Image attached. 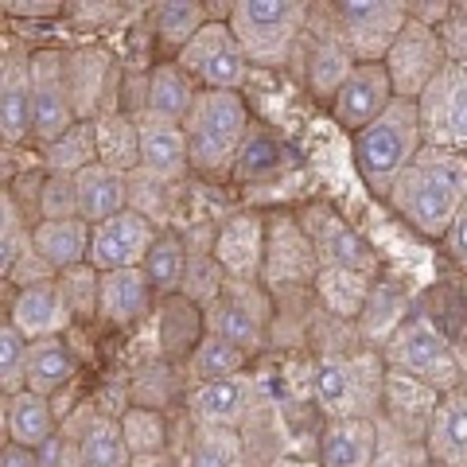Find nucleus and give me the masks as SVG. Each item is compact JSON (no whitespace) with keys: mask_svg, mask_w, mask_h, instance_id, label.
<instances>
[{"mask_svg":"<svg viewBox=\"0 0 467 467\" xmlns=\"http://www.w3.org/2000/svg\"><path fill=\"white\" fill-rule=\"evenodd\" d=\"M319 276V254L312 238L304 234L292 218H273L265 234V265H261V281L273 288L296 285V281H316Z\"/></svg>","mask_w":467,"mask_h":467,"instance_id":"2eb2a0df","label":"nucleus"},{"mask_svg":"<svg viewBox=\"0 0 467 467\" xmlns=\"http://www.w3.org/2000/svg\"><path fill=\"white\" fill-rule=\"evenodd\" d=\"M75 467H133V451H129L121 425L117 420H94L82 432L78 451H75Z\"/></svg>","mask_w":467,"mask_h":467,"instance_id":"473e14b6","label":"nucleus"},{"mask_svg":"<svg viewBox=\"0 0 467 467\" xmlns=\"http://www.w3.org/2000/svg\"><path fill=\"white\" fill-rule=\"evenodd\" d=\"M5 432L12 444L43 448L55 441V409L43 393L24 389L16 398H5Z\"/></svg>","mask_w":467,"mask_h":467,"instance_id":"c85d7f7f","label":"nucleus"},{"mask_svg":"<svg viewBox=\"0 0 467 467\" xmlns=\"http://www.w3.org/2000/svg\"><path fill=\"white\" fill-rule=\"evenodd\" d=\"M8 319L16 324V331L27 343L58 339V331L70 324V308H67L63 292H58V281H39V285L20 288L8 308Z\"/></svg>","mask_w":467,"mask_h":467,"instance_id":"a211bd4d","label":"nucleus"},{"mask_svg":"<svg viewBox=\"0 0 467 467\" xmlns=\"http://www.w3.org/2000/svg\"><path fill=\"white\" fill-rule=\"evenodd\" d=\"M0 467H43V456H39L36 448H24V444L5 441V451H0Z\"/></svg>","mask_w":467,"mask_h":467,"instance_id":"de8ad7c7","label":"nucleus"},{"mask_svg":"<svg viewBox=\"0 0 467 467\" xmlns=\"http://www.w3.org/2000/svg\"><path fill=\"white\" fill-rule=\"evenodd\" d=\"M121 436L133 456H149V451H168V420L160 409L149 405H133L121 413Z\"/></svg>","mask_w":467,"mask_h":467,"instance_id":"58836bf2","label":"nucleus"},{"mask_svg":"<svg viewBox=\"0 0 467 467\" xmlns=\"http://www.w3.org/2000/svg\"><path fill=\"white\" fill-rule=\"evenodd\" d=\"M195 78L180 63H160L144 78V109L137 121H160V125H183L195 106Z\"/></svg>","mask_w":467,"mask_h":467,"instance_id":"6ab92c4d","label":"nucleus"},{"mask_svg":"<svg viewBox=\"0 0 467 467\" xmlns=\"http://www.w3.org/2000/svg\"><path fill=\"white\" fill-rule=\"evenodd\" d=\"M152 24H156V36L168 43V47L183 51L202 27L211 24V12L207 5L199 0H164V5L152 8Z\"/></svg>","mask_w":467,"mask_h":467,"instance_id":"f704fd0d","label":"nucleus"},{"mask_svg":"<svg viewBox=\"0 0 467 467\" xmlns=\"http://www.w3.org/2000/svg\"><path fill=\"white\" fill-rule=\"evenodd\" d=\"M207 331L218 339L234 343L245 355H254L257 347H265V327H269V304L257 281H226L218 292V300L207 312Z\"/></svg>","mask_w":467,"mask_h":467,"instance_id":"9b49d317","label":"nucleus"},{"mask_svg":"<svg viewBox=\"0 0 467 467\" xmlns=\"http://www.w3.org/2000/svg\"><path fill=\"white\" fill-rule=\"evenodd\" d=\"M5 12H8V16H16V20H27V16H63V12H67V5H58V0H36V5H27V0H8V5H5Z\"/></svg>","mask_w":467,"mask_h":467,"instance_id":"a18cd8bd","label":"nucleus"},{"mask_svg":"<svg viewBox=\"0 0 467 467\" xmlns=\"http://www.w3.org/2000/svg\"><path fill=\"white\" fill-rule=\"evenodd\" d=\"M386 367L389 374L409 378V382L425 386L432 393L448 398L451 389L463 382V367L456 358V350L448 347V339L425 319H409L386 343Z\"/></svg>","mask_w":467,"mask_h":467,"instance_id":"39448f33","label":"nucleus"},{"mask_svg":"<svg viewBox=\"0 0 467 467\" xmlns=\"http://www.w3.org/2000/svg\"><path fill=\"white\" fill-rule=\"evenodd\" d=\"M160 230L152 218H144L140 211H121L94 226L90 238V265L98 273H117V269H140L149 250L156 245Z\"/></svg>","mask_w":467,"mask_h":467,"instance_id":"f8f14e48","label":"nucleus"},{"mask_svg":"<svg viewBox=\"0 0 467 467\" xmlns=\"http://www.w3.org/2000/svg\"><path fill=\"white\" fill-rule=\"evenodd\" d=\"M429 456L441 467H467V398L448 393L432 405L429 432H425Z\"/></svg>","mask_w":467,"mask_h":467,"instance_id":"a878e982","label":"nucleus"},{"mask_svg":"<svg viewBox=\"0 0 467 467\" xmlns=\"http://www.w3.org/2000/svg\"><path fill=\"white\" fill-rule=\"evenodd\" d=\"M242 463H245V448H242L238 429L195 425L183 467H242Z\"/></svg>","mask_w":467,"mask_h":467,"instance_id":"72a5a7b5","label":"nucleus"},{"mask_svg":"<svg viewBox=\"0 0 467 467\" xmlns=\"http://www.w3.org/2000/svg\"><path fill=\"white\" fill-rule=\"evenodd\" d=\"M316 401L324 405L331 420H350V417H370L386 393L382 367L362 355V358H324L312 374Z\"/></svg>","mask_w":467,"mask_h":467,"instance_id":"423d86ee","label":"nucleus"},{"mask_svg":"<svg viewBox=\"0 0 467 467\" xmlns=\"http://www.w3.org/2000/svg\"><path fill=\"white\" fill-rule=\"evenodd\" d=\"M350 70H355V58L350 51L343 47V39H331V43H319L312 51V67H308V82L319 98H331L343 90V82L350 78Z\"/></svg>","mask_w":467,"mask_h":467,"instance_id":"ea45409f","label":"nucleus"},{"mask_svg":"<svg viewBox=\"0 0 467 467\" xmlns=\"http://www.w3.org/2000/svg\"><path fill=\"white\" fill-rule=\"evenodd\" d=\"M417 106L425 144L467 152V63H448Z\"/></svg>","mask_w":467,"mask_h":467,"instance_id":"9d476101","label":"nucleus"},{"mask_svg":"<svg viewBox=\"0 0 467 467\" xmlns=\"http://www.w3.org/2000/svg\"><path fill=\"white\" fill-rule=\"evenodd\" d=\"M444 67H448V51H444L441 32L429 24H420V20H409L405 32L398 36V43H393L389 55H386L393 94L409 98V101H417L425 94Z\"/></svg>","mask_w":467,"mask_h":467,"instance_id":"1a4fd4ad","label":"nucleus"},{"mask_svg":"<svg viewBox=\"0 0 467 467\" xmlns=\"http://www.w3.org/2000/svg\"><path fill=\"white\" fill-rule=\"evenodd\" d=\"M58 292H63L70 319H90L98 316V300H101V273L94 265H78V269H67L55 276Z\"/></svg>","mask_w":467,"mask_h":467,"instance_id":"79ce46f5","label":"nucleus"},{"mask_svg":"<svg viewBox=\"0 0 467 467\" xmlns=\"http://www.w3.org/2000/svg\"><path fill=\"white\" fill-rule=\"evenodd\" d=\"M43 164L55 175H78L98 164V121H75L63 137L43 144Z\"/></svg>","mask_w":467,"mask_h":467,"instance_id":"7c9ffc66","label":"nucleus"},{"mask_svg":"<svg viewBox=\"0 0 467 467\" xmlns=\"http://www.w3.org/2000/svg\"><path fill=\"white\" fill-rule=\"evenodd\" d=\"M187 265H192V257H187V245L180 234L171 230H160L156 245L144 257V276H149L152 292H164V296H180L183 292V281H187Z\"/></svg>","mask_w":467,"mask_h":467,"instance_id":"2f4dec72","label":"nucleus"},{"mask_svg":"<svg viewBox=\"0 0 467 467\" xmlns=\"http://www.w3.org/2000/svg\"><path fill=\"white\" fill-rule=\"evenodd\" d=\"M187 152H192V171L207 180H226L234 175L238 152L250 137V109L242 94L226 90H199L192 113L183 121Z\"/></svg>","mask_w":467,"mask_h":467,"instance_id":"f03ea898","label":"nucleus"},{"mask_svg":"<svg viewBox=\"0 0 467 467\" xmlns=\"http://www.w3.org/2000/svg\"><path fill=\"white\" fill-rule=\"evenodd\" d=\"M78 187V218L82 223H106V218L129 211V175L113 171L106 164H94L75 175Z\"/></svg>","mask_w":467,"mask_h":467,"instance_id":"bb28decb","label":"nucleus"},{"mask_svg":"<svg viewBox=\"0 0 467 467\" xmlns=\"http://www.w3.org/2000/svg\"><path fill=\"white\" fill-rule=\"evenodd\" d=\"M467 202V156L456 149L420 144L409 168L389 187V207L425 238H441Z\"/></svg>","mask_w":467,"mask_h":467,"instance_id":"f257e3e1","label":"nucleus"},{"mask_svg":"<svg viewBox=\"0 0 467 467\" xmlns=\"http://www.w3.org/2000/svg\"><path fill=\"white\" fill-rule=\"evenodd\" d=\"M98 164H106L121 175L140 168V125L137 117L109 109L98 117Z\"/></svg>","mask_w":467,"mask_h":467,"instance_id":"c756f323","label":"nucleus"},{"mask_svg":"<svg viewBox=\"0 0 467 467\" xmlns=\"http://www.w3.org/2000/svg\"><path fill=\"white\" fill-rule=\"evenodd\" d=\"M32 133V58L8 51L5 67H0V137H5V144H24Z\"/></svg>","mask_w":467,"mask_h":467,"instance_id":"f3484780","label":"nucleus"},{"mask_svg":"<svg viewBox=\"0 0 467 467\" xmlns=\"http://www.w3.org/2000/svg\"><path fill=\"white\" fill-rule=\"evenodd\" d=\"M133 467H175L171 448L168 451H149V456H133Z\"/></svg>","mask_w":467,"mask_h":467,"instance_id":"09e8293b","label":"nucleus"},{"mask_svg":"<svg viewBox=\"0 0 467 467\" xmlns=\"http://www.w3.org/2000/svg\"><path fill=\"white\" fill-rule=\"evenodd\" d=\"M27 254H32V230L24 226L20 207L5 192V199H0V269H5V276L16 273Z\"/></svg>","mask_w":467,"mask_h":467,"instance_id":"37998d69","label":"nucleus"},{"mask_svg":"<svg viewBox=\"0 0 467 467\" xmlns=\"http://www.w3.org/2000/svg\"><path fill=\"white\" fill-rule=\"evenodd\" d=\"M420 144H425L420 106L409 98H393V106L355 137V164L367 192L389 199V187L409 168V160L420 152Z\"/></svg>","mask_w":467,"mask_h":467,"instance_id":"7ed1b4c3","label":"nucleus"},{"mask_svg":"<svg viewBox=\"0 0 467 467\" xmlns=\"http://www.w3.org/2000/svg\"><path fill=\"white\" fill-rule=\"evenodd\" d=\"M67 58V86H70V106L78 121H98L109 113V78L113 67L101 51H63Z\"/></svg>","mask_w":467,"mask_h":467,"instance_id":"412c9836","label":"nucleus"},{"mask_svg":"<svg viewBox=\"0 0 467 467\" xmlns=\"http://www.w3.org/2000/svg\"><path fill=\"white\" fill-rule=\"evenodd\" d=\"M27 355H32V343L16 331L12 319L0 324V386H5V398H16L27 389Z\"/></svg>","mask_w":467,"mask_h":467,"instance_id":"a19ab883","label":"nucleus"},{"mask_svg":"<svg viewBox=\"0 0 467 467\" xmlns=\"http://www.w3.org/2000/svg\"><path fill=\"white\" fill-rule=\"evenodd\" d=\"M175 63L195 78L199 90H226V94H238V86L245 82V70H250L226 20H211L175 55Z\"/></svg>","mask_w":467,"mask_h":467,"instance_id":"6e6552de","label":"nucleus"},{"mask_svg":"<svg viewBox=\"0 0 467 467\" xmlns=\"http://www.w3.org/2000/svg\"><path fill=\"white\" fill-rule=\"evenodd\" d=\"M378 460V425L370 417L331 420L319 436V463L324 467H374Z\"/></svg>","mask_w":467,"mask_h":467,"instance_id":"393cba45","label":"nucleus"},{"mask_svg":"<svg viewBox=\"0 0 467 467\" xmlns=\"http://www.w3.org/2000/svg\"><path fill=\"white\" fill-rule=\"evenodd\" d=\"M70 374H75V358H70V350H67L63 339L32 343V355H27V389L51 398L58 386L70 382Z\"/></svg>","mask_w":467,"mask_h":467,"instance_id":"e433bc0d","label":"nucleus"},{"mask_svg":"<svg viewBox=\"0 0 467 467\" xmlns=\"http://www.w3.org/2000/svg\"><path fill=\"white\" fill-rule=\"evenodd\" d=\"M226 24L250 67L276 70L285 67L296 39L308 27V5L296 0H234L226 8Z\"/></svg>","mask_w":467,"mask_h":467,"instance_id":"20e7f679","label":"nucleus"},{"mask_svg":"<svg viewBox=\"0 0 467 467\" xmlns=\"http://www.w3.org/2000/svg\"><path fill=\"white\" fill-rule=\"evenodd\" d=\"M140 125V168L152 180L175 183L192 171V152H187L183 125H160V121H137Z\"/></svg>","mask_w":467,"mask_h":467,"instance_id":"b1692460","label":"nucleus"},{"mask_svg":"<svg viewBox=\"0 0 467 467\" xmlns=\"http://www.w3.org/2000/svg\"><path fill=\"white\" fill-rule=\"evenodd\" d=\"M393 82H389V70L386 63H355L350 78L343 82V90L335 94L331 101V113L347 133H362L367 125H374L389 106H393Z\"/></svg>","mask_w":467,"mask_h":467,"instance_id":"4468645a","label":"nucleus"},{"mask_svg":"<svg viewBox=\"0 0 467 467\" xmlns=\"http://www.w3.org/2000/svg\"><path fill=\"white\" fill-rule=\"evenodd\" d=\"M444 245H448V254L467 269V202L460 207V214H456V223H451V230L444 234Z\"/></svg>","mask_w":467,"mask_h":467,"instance_id":"49530a36","label":"nucleus"},{"mask_svg":"<svg viewBox=\"0 0 467 467\" xmlns=\"http://www.w3.org/2000/svg\"><path fill=\"white\" fill-rule=\"evenodd\" d=\"M152 285L144 269H117V273H101V300H98V316L113 327H133L144 316L152 312Z\"/></svg>","mask_w":467,"mask_h":467,"instance_id":"5701e85b","label":"nucleus"},{"mask_svg":"<svg viewBox=\"0 0 467 467\" xmlns=\"http://www.w3.org/2000/svg\"><path fill=\"white\" fill-rule=\"evenodd\" d=\"M214 261L226 269L230 281H257L265 265V226L254 214H238L218 230Z\"/></svg>","mask_w":467,"mask_h":467,"instance_id":"aec40b11","label":"nucleus"},{"mask_svg":"<svg viewBox=\"0 0 467 467\" xmlns=\"http://www.w3.org/2000/svg\"><path fill=\"white\" fill-rule=\"evenodd\" d=\"M39 214L43 223H58V218H78V187L75 175H43L39 187Z\"/></svg>","mask_w":467,"mask_h":467,"instance_id":"c03bdc74","label":"nucleus"},{"mask_svg":"<svg viewBox=\"0 0 467 467\" xmlns=\"http://www.w3.org/2000/svg\"><path fill=\"white\" fill-rule=\"evenodd\" d=\"M90 238L94 226L82 218H58V223H43L32 230V250L51 273H67L78 265H90Z\"/></svg>","mask_w":467,"mask_h":467,"instance_id":"4be33fe9","label":"nucleus"},{"mask_svg":"<svg viewBox=\"0 0 467 467\" xmlns=\"http://www.w3.org/2000/svg\"><path fill=\"white\" fill-rule=\"evenodd\" d=\"M285 164H288L285 144L276 140L273 133H265V129H250V137H245L242 152H238V164H234V180L261 183V180H273V175H281Z\"/></svg>","mask_w":467,"mask_h":467,"instance_id":"c9c22d12","label":"nucleus"},{"mask_svg":"<svg viewBox=\"0 0 467 467\" xmlns=\"http://www.w3.org/2000/svg\"><path fill=\"white\" fill-rule=\"evenodd\" d=\"M331 12L355 63H386L389 47L409 24V8L398 0H339Z\"/></svg>","mask_w":467,"mask_h":467,"instance_id":"0eeeda50","label":"nucleus"},{"mask_svg":"<svg viewBox=\"0 0 467 467\" xmlns=\"http://www.w3.org/2000/svg\"><path fill=\"white\" fill-rule=\"evenodd\" d=\"M312 245H316L319 261H324V269H343L355 276H374V269H378L374 250L335 214L324 218V238H312Z\"/></svg>","mask_w":467,"mask_h":467,"instance_id":"cd10ccee","label":"nucleus"},{"mask_svg":"<svg viewBox=\"0 0 467 467\" xmlns=\"http://www.w3.org/2000/svg\"><path fill=\"white\" fill-rule=\"evenodd\" d=\"M32 109H36V140L51 144L78 121L70 106L67 86V58L63 51H36L32 55Z\"/></svg>","mask_w":467,"mask_h":467,"instance_id":"ddd939ff","label":"nucleus"},{"mask_svg":"<svg viewBox=\"0 0 467 467\" xmlns=\"http://www.w3.org/2000/svg\"><path fill=\"white\" fill-rule=\"evenodd\" d=\"M257 386L254 378L234 374V378H218V382H202L187 393V409L199 425H223V429H238L254 409Z\"/></svg>","mask_w":467,"mask_h":467,"instance_id":"dca6fc26","label":"nucleus"},{"mask_svg":"<svg viewBox=\"0 0 467 467\" xmlns=\"http://www.w3.org/2000/svg\"><path fill=\"white\" fill-rule=\"evenodd\" d=\"M245 350H238L234 343L226 339H218V335H202L199 347L187 355V374H192V382L202 386V382H218V378H234V374H242L245 367Z\"/></svg>","mask_w":467,"mask_h":467,"instance_id":"4c0bfd02","label":"nucleus"}]
</instances>
